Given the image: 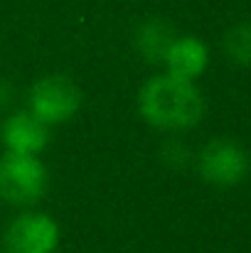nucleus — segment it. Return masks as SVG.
<instances>
[{
  "label": "nucleus",
  "mask_w": 251,
  "mask_h": 253,
  "mask_svg": "<svg viewBox=\"0 0 251 253\" xmlns=\"http://www.w3.org/2000/svg\"><path fill=\"white\" fill-rule=\"evenodd\" d=\"M163 67L177 79L197 82L209 67V47L195 35H175L163 57Z\"/></svg>",
  "instance_id": "7"
},
{
  "label": "nucleus",
  "mask_w": 251,
  "mask_h": 253,
  "mask_svg": "<svg viewBox=\"0 0 251 253\" xmlns=\"http://www.w3.org/2000/svg\"><path fill=\"white\" fill-rule=\"evenodd\" d=\"M59 221L52 214L30 207L7 221L0 249L2 253H54L59 249Z\"/></svg>",
  "instance_id": "4"
},
{
  "label": "nucleus",
  "mask_w": 251,
  "mask_h": 253,
  "mask_svg": "<svg viewBox=\"0 0 251 253\" xmlns=\"http://www.w3.org/2000/svg\"><path fill=\"white\" fill-rule=\"evenodd\" d=\"M50 189V169L40 155L5 150L0 155V199L12 207L30 209L45 199Z\"/></svg>",
  "instance_id": "2"
},
{
  "label": "nucleus",
  "mask_w": 251,
  "mask_h": 253,
  "mask_svg": "<svg viewBox=\"0 0 251 253\" xmlns=\"http://www.w3.org/2000/svg\"><path fill=\"white\" fill-rule=\"evenodd\" d=\"M136 106L141 118L163 133H182L204 118V96L197 82H185L172 74H155L138 88Z\"/></svg>",
  "instance_id": "1"
},
{
  "label": "nucleus",
  "mask_w": 251,
  "mask_h": 253,
  "mask_svg": "<svg viewBox=\"0 0 251 253\" xmlns=\"http://www.w3.org/2000/svg\"><path fill=\"white\" fill-rule=\"evenodd\" d=\"M195 168L212 187H237L249 174V153L237 140L214 138L200 148Z\"/></svg>",
  "instance_id": "5"
},
{
  "label": "nucleus",
  "mask_w": 251,
  "mask_h": 253,
  "mask_svg": "<svg viewBox=\"0 0 251 253\" xmlns=\"http://www.w3.org/2000/svg\"><path fill=\"white\" fill-rule=\"evenodd\" d=\"M82 108V88L67 74H45L27 91V111L45 126L69 123Z\"/></svg>",
  "instance_id": "3"
},
{
  "label": "nucleus",
  "mask_w": 251,
  "mask_h": 253,
  "mask_svg": "<svg viewBox=\"0 0 251 253\" xmlns=\"http://www.w3.org/2000/svg\"><path fill=\"white\" fill-rule=\"evenodd\" d=\"M50 126H45L40 118H35L27 108L12 111L0 123V140L5 150L25 153V155H40L50 145Z\"/></svg>",
  "instance_id": "6"
},
{
  "label": "nucleus",
  "mask_w": 251,
  "mask_h": 253,
  "mask_svg": "<svg viewBox=\"0 0 251 253\" xmlns=\"http://www.w3.org/2000/svg\"><path fill=\"white\" fill-rule=\"evenodd\" d=\"M163 160H165L170 168H182L187 160H190V150L185 143L180 140H170L163 145Z\"/></svg>",
  "instance_id": "10"
},
{
  "label": "nucleus",
  "mask_w": 251,
  "mask_h": 253,
  "mask_svg": "<svg viewBox=\"0 0 251 253\" xmlns=\"http://www.w3.org/2000/svg\"><path fill=\"white\" fill-rule=\"evenodd\" d=\"M175 30L163 22V20H148L136 30V49L141 52V57L151 64H163L170 42L175 40Z\"/></svg>",
  "instance_id": "8"
},
{
  "label": "nucleus",
  "mask_w": 251,
  "mask_h": 253,
  "mask_svg": "<svg viewBox=\"0 0 251 253\" xmlns=\"http://www.w3.org/2000/svg\"><path fill=\"white\" fill-rule=\"evenodd\" d=\"M224 49H227L232 62H237L242 67H251V20H244V22L234 25L227 32Z\"/></svg>",
  "instance_id": "9"
}]
</instances>
